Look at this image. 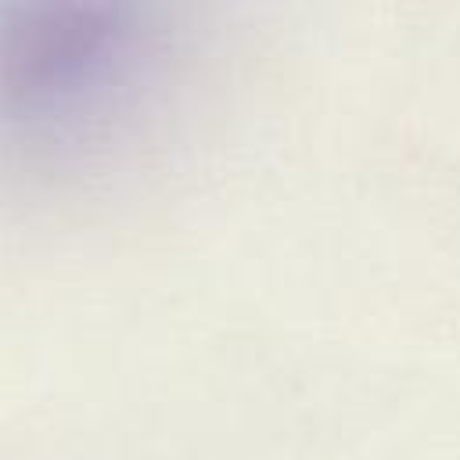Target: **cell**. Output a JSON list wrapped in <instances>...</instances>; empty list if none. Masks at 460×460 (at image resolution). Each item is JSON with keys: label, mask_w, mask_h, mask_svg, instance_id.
I'll list each match as a JSON object with an SVG mask.
<instances>
[{"label": "cell", "mask_w": 460, "mask_h": 460, "mask_svg": "<svg viewBox=\"0 0 460 460\" xmlns=\"http://www.w3.org/2000/svg\"><path fill=\"white\" fill-rule=\"evenodd\" d=\"M133 32L108 14H65L0 43V115L83 122L104 111L129 79Z\"/></svg>", "instance_id": "cell-1"}]
</instances>
